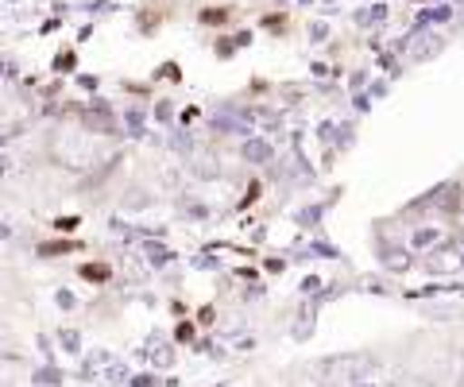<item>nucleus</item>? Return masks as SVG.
I'll list each match as a JSON object with an SVG mask.
<instances>
[{
	"label": "nucleus",
	"instance_id": "6e6552de",
	"mask_svg": "<svg viewBox=\"0 0 464 387\" xmlns=\"http://www.w3.org/2000/svg\"><path fill=\"white\" fill-rule=\"evenodd\" d=\"M391 387H438L430 376H422V372H406V376H399V380H391Z\"/></svg>",
	"mask_w": 464,
	"mask_h": 387
},
{
	"label": "nucleus",
	"instance_id": "7ed1b4c3",
	"mask_svg": "<svg viewBox=\"0 0 464 387\" xmlns=\"http://www.w3.org/2000/svg\"><path fill=\"white\" fill-rule=\"evenodd\" d=\"M438 245H445V233H441L438 225H418L414 233H411V248L422 252V256H426L430 248H438Z\"/></svg>",
	"mask_w": 464,
	"mask_h": 387
},
{
	"label": "nucleus",
	"instance_id": "1a4fd4ad",
	"mask_svg": "<svg viewBox=\"0 0 464 387\" xmlns=\"http://www.w3.org/2000/svg\"><path fill=\"white\" fill-rule=\"evenodd\" d=\"M0 387H12V383H8V380H0Z\"/></svg>",
	"mask_w": 464,
	"mask_h": 387
},
{
	"label": "nucleus",
	"instance_id": "f03ea898",
	"mask_svg": "<svg viewBox=\"0 0 464 387\" xmlns=\"http://www.w3.org/2000/svg\"><path fill=\"white\" fill-rule=\"evenodd\" d=\"M460 267H464V256L457 245H438L426 252V271H433V276H453Z\"/></svg>",
	"mask_w": 464,
	"mask_h": 387
},
{
	"label": "nucleus",
	"instance_id": "20e7f679",
	"mask_svg": "<svg viewBox=\"0 0 464 387\" xmlns=\"http://www.w3.org/2000/svg\"><path fill=\"white\" fill-rule=\"evenodd\" d=\"M186 170H190L194 179H217L221 175V160H213L209 151H198V155H190V160H186Z\"/></svg>",
	"mask_w": 464,
	"mask_h": 387
},
{
	"label": "nucleus",
	"instance_id": "0eeeda50",
	"mask_svg": "<svg viewBox=\"0 0 464 387\" xmlns=\"http://www.w3.org/2000/svg\"><path fill=\"white\" fill-rule=\"evenodd\" d=\"M383 267L387 271H406V267H411V252H406V248H387L383 252Z\"/></svg>",
	"mask_w": 464,
	"mask_h": 387
},
{
	"label": "nucleus",
	"instance_id": "f257e3e1",
	"mask_svg": "<svg viewBox=\"0 0 464 387\" xmlns=\"http://www.w3.org/2000/svg\"><path fill=\"white\" fill-rule=\"evenodd\" d=\"M322 376L333 387H383V368L375 356L368 353H344V356H329L322 364Z\"/></svg>",
	"mask_w": 464,
	"mask_h": 387
},
{
	"label": "nucleus",
	"instance_id": "39448f33",
	"mask_svg": "<svg viewBox=\"0 0 464 387\" xmlns=\"http://www.w3.org/2000/svg\"><path fill=\"white\" fill-rule=\"evenodd\" d=\"M240 155L248 163H256V167H267L271 160H275V148L267 140H244V148H240Z\"/></svg>",
	"mask_w": 464,
	"mask_h": 387
},
{
	"label": "nucleus",
	"instance_id": "423d86ee",
	"mask_svg": "<svg viewBox=\"0 0 464 387\" xmlns=\"http://www.w3.org/2000/svg\"><path fill=\"white\" fill-rule=\"evenodd\" d=\"M418 39H422V43H414V51H411L418 63H422V59H433V54L441 51V35H438V32H426V35H418Z\"/></svg>",
	"mask_w": 464,
	"mask_h": 387
}]
</instances>
